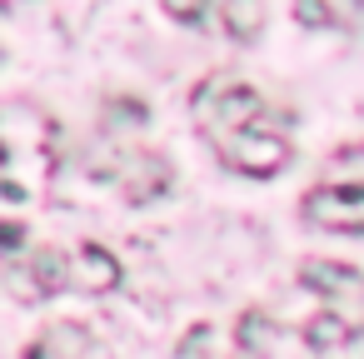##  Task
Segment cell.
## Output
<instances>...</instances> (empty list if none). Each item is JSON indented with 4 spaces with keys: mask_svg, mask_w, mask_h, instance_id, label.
Here are the masks:
<instances>
[{
    "mask_svg": "<svg viewBox=\"0 0 364 359\" xmlns=\"http://www.w3.org/2000/svg\"><path fill=\"white\" fill-rule=\"evenodd\" d=\"M190 115L200 140L220 155L225 170H240L250 180H269L294 160V140H289V115L274 110L250 80L240 75H205L190 90Z\"/></svg>",
    "mask_w": 364,
    "mask_h": 359,
    "instance_id": "cell-1",
    "label": "cell"
},
{
    "mask_svg": "<svg viewBox=\"0 0 364 359\" xmlns=\"http://www.w3.org/2000/svg\"><path fill=\"white\" fill-rule=\"evenodd\" d=\"M299 284L319 299V309L304 319L309 349H339L364 339V269L339 259H299Z\"/></svg>",
    "mask_w": 364,
    "mask_h": 359,
    "instance_id": "cell-2",
    "label": "cell"
},
{
    "mask_svg": "<svg viewBox=\"0 0 364 359\" xmlns=\"http://www.w3.org/2000/svg\"><path fill=\"white\" fill-rule=\"evenodd\" d=\"M299 215L329 235H364V145H339L304 190Z\"/></svg>",
    "mask_w": 364,
    "mask_h": 359,
    "instance_id": "cell-3",
    "label": "cell"
},
{
    "mask_svg": "<svg viewBox=\"0 0 364 359\" xmlns=\"http://www.w3.org/2000/svg\"><path fill=\"white\" fill-rule=\"evenodd\" d=\"M105 140H110V150L100 155L95 175H100V180L125 200V205H150V200H160V195L170 190L175 170H170V160H165L160 150L130 145L115 125H105Z\"/></svg>",
    "mask_w": 364,
    "mask_h": 359,
    "instance_id": "cell-4",
    "label": "cell"
},
{
    "mask_svg": "<svg viewBox=\"0 0 364 359\" xmlns=\"http://www.w3.org/2000/svg\"><path fill=\"white\" fill-rule=\"evenodd\" d=\"M6 279H11V294L26 299V304L60 294L65 289V250H26V254L11 259Z\"/></svg>",
    "mask_w": 364,
    "mask_h": 359,
    "instance_id": "cell-5",
    "label": "cell"
},
{
    "mask_svg": "<svg viewBox=\"0 0 364 359\" xmlns=\"http://www.w3.org/2000/svg\"><path fill=\"white\" fill-rule=\"evenodd\" d=\"M120 259L100 245H75L65 250V289H80V294H110L120 284Z\"/></svg>",
    "mask_w": 364,
    "mask_h": 359,
    "instance_id": "cell-6",
    "label": "cell"
},
{
    "mask_svg": "<svg viewBox=\"0 0 364 359\" xmlns=\"http://www.w3.org/2000/svg\"><path fill=\"white\" fill-rule=\"evenodd\" d=\"M90 354H95V339L75 319H60V324L41 329V339H31V349H26V359H90Z\"/></svg>",
    "mask_w": 364,
    "mask_h": 359,
    "instance_id": "cell-7",
    "label": "cell"
},
{
    "mask_svg": "<svg viewBox=\"0 0 364 359\" xmlns=\"http://www.w3.org/2000/svg\"><path fill=\"white\" fill-rule=\"evenodd\" d=\"M294 21L309 31H354L364 16V0H289Z\"/></svg>",
    "mask_w": 364,
    "mask_h": 359,
    "instance_id": "cell-8",
    "label": "cell"
},
{
    "mask_svg": "<svg viewBox=\"0 0 364 359\" xmlns=\"http://www.w3.org/2000/svg\"><path fill=\"white\" fill-rule=\"evenodd\" d=\"M269 339H274V324L259 314V309H245L230 329V349L225 354H210V359H264L269 354Z\"/></svg>",
    "mask_w": 364,
    "mask_h": 359,
    "instance_id": "cell-9",
    "label": "cell"
},
{
    "mask_svg": "<svg viewBox=\"0 0 364 359\" xmlns=\"http://www.w3.org/2000/svg\"><path fill=\"white\" fill-rule=\"evenodd\" d=\"M220 16H225V36L250 45L264 31V0H220Z\"/></svg>",
    "mask_w": 364,
    "mask_h": 359,
    "instance_id": "cell-10",
    "label": "cell"
},
{
    "mask_svg": "<svg viewBox=\"0 0 364 359\" xmlns=\"http://www.w3.org/2000/svg\"><path fill=\"white\" fill-rule=\"evenodd\" d=\"M160 6H165V16L180 21V26H200V21L210 16L215 0H160Z\"/></svg>",
    "mask_w": 364,
    "mask_h": 359,
    "instance_id": "cell-11",
    "label": "cell"
}]
</instances>
